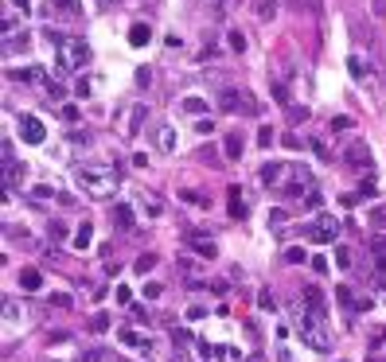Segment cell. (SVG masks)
<instances>
[{"mask_svg":"<svg viewBox=\"0 0 386 362\" xmlns=\"http://www.w3.org/2000/svg\"><path fill=\"white\" fill-rule=\"evenodd\" d=\"M312 191H316V183H312V176H308V167H293V176H289V183L281 187V195H312Z\"/></svg>","mask_w":386,"mask_h":362,"instance_id":"obj_6","label":"cell"},{"mask_svg":"<svg viewBox=\"0 0 386 362\" xmlns=\"http://www.w3.org/2000/svg\"><path fill=\"white\" fill-rule=\"evenodd\" d=\"M293 327H297V339L305 343L308 351H316V354H328V351H332L324 312H316V308H308V304L297 300V308H293Z\"/></svg>","mask_w":386,"mask_h":362,"instance_id":"obj_1","label":"cell"},{"mask_svg":"<svg viewBox=\"0 0 386 362\" xmlns=\"http://www.w3.org/2000/svg\"><path fill=\"white\" fill-rule=\"evenodd\" d=\"M246 362H262V359H257V354H254V359H246Z\"/></svg>","mask_w":386,"mask_h":362,"instance_id":"obj_45","label":"cell"},{"mask_svg":"<svg viewBox=\"0 0 386 362\" xmlns=\"http://www.w3.org/2000/svg\"><path fill=\"white\" fill-rule=\"evenodd\" d=\"M278 362H293V354H289L285 347H278Z\"/></svg>","mask_w":386,"mask_h":362,"instance_id":"obj_41","label":"cell"},{"mask_svg":"<svg viewBox=\"0 0 386 362\" xmlns=\"http://www.w3.org/2000/svg\"><path fill=\"white\" fill-rule=\"evenodd\" d=\"M336 300L344 304L347 312H367V308L375 304V300H371V296H355V293H351V288H347V284H339V288H336Z\"/></svg>","mask_w":386,"mask_h":362,"instance_id":"obj_8","label":"cell"},{"mask_svg":"<svg viewBox=\"0 0 386 362\" xmlns=\"http://www.w3.org/2000/svg\"><path fill=\"white\" fill-rule=\"evenodd\" d=\"M336 265L339 269H351V254H347V249H336Z\"/></svg>","mask_w":386,"mask_h":362,"instance_id":"obj_34","label":"cell"},{"mask_svg":"<svg viewBox=\"0 0 386 362\" xmlns=\"http://www.w3.org/2000/svg\"><path fill=\"white\" fill-rule=\"evenodd\" d=\"M227 195H230V215H234V218H246L250 215V206H246V191H242V187H230V191H227Z\"/></svg>","mask_w":386,"mask_h":362,"instance_id":"obj_10","label":"cell"},{"mask_svg":"<svg viewBox=\"0 0 386 362\" xmlns=\"http://www.w3.org/2000/svg\"><path fill=\"white\" fill-rule=\"evenodd\" d=\"M74 183H79L82 195H90V199H109L118 191V172L106 164H82V167H74Z\"/></svg>","mask_w":386,"mask_h":362,"instance_id":"obj_2","label":"cell"},{"mask_svg":"<svg viewBox=\"0 0 386 362\" xmlns=\"http://www.w3.org/2000/svg\"><path fill=\"white\" fill-rule=\"evenodd\" d=\"M113 4H118V0H98V8H113Z\"/></svg>","mask_w":386,"mask_h":362,"instance_id":"obj_44","label":"cell"},{"mask_svg":"<svg viewBox=\"0 0 386 362\" xmlns=\"http://www.w3.org/2000/svg\"><path fill=\"white\" fill-rule=\"evenodd\" d=\"M281 172H285V167H281V164H266V167H262V172H257V179H262V183H266V187H273V183H278V179H281Z\"/></svg>","mask_w":386,"mask_h":362,"instance_id":"obj_19","label":"cell"},{"mask_svg":"<svg viewBox=\"0 0 386 362\" xmlns=\"http://www.w3.org/2000/svg\"><path fill=\"white\" fill-rule=\"evenodd\" d=\"M129 43H133V47L152 43V28H149V24H133V28H129Z\"/></svg>","mask_w":386,"mask_h":362,"instance_id":"obj_15","label":"cell"},{"mask_svg":"<svg viewBox=\"0 0 386 362\" xmlns=\"http://www.w3.org/2000/svg\"><path fill=\"white\" fill-rule=\"evenodd\" d=\"M20 179H24V167H20V160H8V164H4V191L12 195V187L20 183Z\"/></svg>","mask_w":386,"mask_h":362,"instance_id":"obj_13","label":"cell"},{"mask_svg":"<svg viewBox=\"0 0 386 362\" xmlns=\"http://www.w3.org/2000/svg\"><path fill=\"white\" fill-rule=\"evenodd\" d=\"M257 145H262V148H269V145H273V129H257Z\"/></svg>","mask_w":386,"mask_h":362,"instance_id":"obj_32","label":"cell"},{"mask_svg":"<svg viewBox=\"0 0 386 362\" xmlns=\"http://www.w3.org/2000/svg\"><path fill=\"white\" fill-rule=\"evenodd\" d=\"M90 242H94V230H90V222H82L79 230H74V249H86Z\"/></svg>","mask_w":386,"mask_h":362,"instance_id":"obj_24","label":"cell"},{"mask_svg":"<svg viewBox=\"0 0 386 362\" xmlns=\"http://www.w3.org/2000/svg\"><path fill=\"white\" fill-rule=\"evenodd\" d=\"M254 12H257V20H273L278 16V0H257Z\"/></svg>","mask_w":386,"mask_h":362,"instance_id":"obj_22","label":"cell"},{"mask_svg":"<svg viewBox=\"0 0 386 362\" xmlns=\"http://www.w3.org/2000/svg\"><path fill=\"white\" fill-rule=\"evenodd\" d=\"M347 164L351 167H371V152H367L363 145H351L347 148Z\"/></svg>","mask_w":386,"mask_h":362,"instance_id":"obj_16","label":"cell"},{"mask_svg":"<svg viewBox=\"0 0 386 362\" xmlns=\"http://www.w3.org/2000/svg\"><path fill=\"white\" fill-rule=\"evenodd\" d=\"M90 63V43L86 40H74V35H59L55 40V67L59 74H79L82 67Z\"/></svg>","mask_w":386,"mask_h":362,"instance_id":"obj_3","label":"cell"},{"mask_svg":"<svg viewBox=\"0 0 386 362\" xmlns=\"http://www.w3.org/2000/svg\"><path fill=\"white\" fill-rule=\"evenodd\" d=\"M20 284L28 288V293H40V288H43V277H40V269H20Z\"/></svg>","mask_w":386,"mask_h":362,"instance_id":"obj_17","label":"cell"},{"mask_svg":"<svg viewBox=\"0 0 386 362\" xmlns=\"http://www.w3.org/2000/svg\"><path fill=\"white\" fill-rule=\"evenodd\" d=\"M113 222H118L121 230H133V211H129V206H118V211H113Z\"/></svg>","mask_w":386,"mask_h":362,"instance_id":"obj_25","label":"cell"},{"mask_svg":"<svg viewBox=\"0 0 386 362\" xmlns=\"http://www.w3.org/2000/svg\"><path fill=\"white\" fill-rule=\"evenodd\" d=\"M371 222H375V226H386V206H378L375 215H371Z\"/></svg>","mask_w":386,"mask_h":362,"instance_id":"obj_37","label":"cell"},{"mask_svg":"<svg viewBox=\"0 0 386 362\" xmlns=\"http://www.w3.org/2000/svg\"><path fill=\"white\" fill-rule=\"evenodd\" d=\"M12 8H16V12H31V8H28V0H12Z\"/></svg>","mask_w":386,"mask_h":362,"instance_id":"obj_42","label":"cell"},{"mask_svg":"<svg viewBox=\"0 0 386 362\" xmlns=\"http://www.w3.org/2000/svg\"><path fill=\"white\" fill-rule=\"evenodd\" d=\"M156 148L160 152H172V148H176V129L172 125H156Z\"/></svg>","mask_w":386,"mask_h":362,"instance_id":"obj_14","label":"cell"},{"mask_svg":"<svg viewBox=\"0 0 386 362\" xmlns=\"http://www.w3.org/2000/svg\"><path fill=\"white\" fill-rule=\"evenodd\" d=\"M371 254H375V261L386 269V234H375V238H371Z\"/></svg>","mask_w":386,"mask_h":362,"instance_id":"obj_23","label":"cell"},{"mask_svg":"<svg viewBox=\"0 0 386 362\" xmlns=\"http://www.w3.org/2000/svg\"><path fill=\"white\" fill-rule=\"evenodd\" d=\"M184 109H188V113H199V109H207V101L203 98H184Z\"/></svg>","mask_w":386,"mask_h":362,"instance_id":"obj_31","label":"cell"},{"mask_svg":"<svg viewBox=\"0 0 386 362\" xmlns=\"http://www.w3.org/2000/svg\"><path fill=\"white\" fill-rule=\"evenodd\" d=\"M140 121H145V106H137L133 113H129V129H125V137H133V133H137Z\"/></svg>","mask_w":386,"mask_h":362,"instance_id":"obj_28","label":"cell"},{"mask_svg":"<svg viewBox=\"0 0 386 362\" xmlns=\"http://www.w3.org/2000/svg\"><path fill=\"white\" fill-rule=\"evenodd\" d=\"M227 47L234 51V55H242V51H246V40H242V31H227Z\"/></svg>","mask_w":386,"mask_h":362,"instance_id":"obj_27","label":"cell"},{"mask_svg":"<svg viewBox=\"0 0 386 362\" xmlns=\"http://www.w3.org/2000/svg\"><path fill=\"white\" fill-rule=\"evenodd\" d=\"M160 293H164V284H160V281L145 284V300H160Z\"/></svg>","mask_w":386,"mask_h":362,"instance_id":"obj_29","label":"cell"},{"mask_svg":"<svg viewBox=\"0 0 386 362\" xmlns=\"http://www.w3.org/2000/svg\"><path fill=\"white\" fill-rule=\"evenodd\" d=\"M121 343H125V347H137L140 354H152V343L145 339L140 331H133V327H125V331H121Z\"/></svg>","mask_w":386,"mask_h":362,"instance_id":"obj_11","label":"cell"},{"mask_svg":"<svg viewBox=\"0 0 386 362\" xmlns=\"http://www.w3.org/2000/svg\"><path fill=\"white\" fill-rule=\"evenodd\" d=\"M300 304H308V308H316V312H324L328 304H324V296H320V288H305L300 293Z\"/></svg>","mask_w":386,"mask_h":362,"instance_id":"obj_20","label":"cell"},{"mask_svg":"<svg viewBox=\"0 0 386 362\" xmlns=\"http://www.w3.org/2000/svg\"><path fill=\"white\" fill-rule=\"evenodd\" d=\"M195 133H199V137H207V133H215V125H211V121H199Z\"/></svg>","mask_w":386,"mask_h":362,"instance_id":"obj_38","label":"cell"},{"mask_svg":"<svg viewBox=\"0 0 386 362\" xmlns=\"http://www.w3.org/2000/svg\"><path fill=\"white\" fill-rule=\"evenodd\" d=\"M133 269H137V273H152V269H156V254L137 257V261H133Z\"/></svg>","mask_w":386,"mask_h":362,"instance_id":"obj_26","label":"cell"},{"mask_svg":"<svg viewBox=\"0 0 386 362\" xmlns=\"http://www.w3.org/2000/svg\"><path fill=\"white\" fill-rule=\"evenodd\" d=\"M188 245H191V249H195V254H203V257H218L215 242H211V238H203V234H195V230H191V234H188Z\"/></svg>","mask_w":386,"mask_h":362,"instance_id":"obj_12","label":"cell"},{"mask_svg":"<svg viewBox=\"0 0 386 362\" xmlns=\"http://www.w3.org/2000/svg\"><path fill=\"white\" fill-rule=\"evenodd\" d=\"M218 109H223V113H246V117H257V101L250 98L246 90H223Z\"/></svg>","mask_w":386,"mask_h":362,"instance_id":"obj_4","label":"cell"},{"mask_svg":"<svg viewBox=\"0 0 386 362\" xmlns=\"http://www.w3.org/2000/svg\"><path fill=\"white\" fill-rule=\"evenodd\" d=\"M4 320H20V308H16L12 300H4Z\"/></svg>","mask_w":386,"mask_h":362,"instance_id":"obj_35","label":"cell"},{"mask_svg":"<svg viewBox=\"0 0 386 362\" xmlns=\"http://www.w3.org/2000/svg\"><path fill=\"white\" fill-rule=\"evenodd\" d=\"M172 339H176V343H191V335L184 331V327H176V331H172Z\"/></svg>","mask_w":386,"mask_h":362,"instance_id":"obj_40","label":"cell"},{"mask_svg":"<svg viewBox=\"0 0 386 362\" xmlns=\"http://www.w3.org/2000/svg\"><path fill=\"white\" fill-rule=\"evenodd\" d=\"M20 137L28 140V145H43L47 129H43V121H40V117H31V113H20Z\"/></svg>","mask_w":386,"mask_h":362,"instance_id":"obj_7","label":"cell"},{"mask_svg":"<svg viewBox=\"0 0 386 362\" xmlns=\"http://www.w3.org/2000/svg\"><path fill=\"white\" fill-rule=\"evenodd\" d=\"M347 70H351V79H359V82H363L367 74H371V67H367V59H359V55H351V59H347Z\"/></svg>","mask_w":386,"mask_h":362,"instance_id":"obj_21","label":"cell"},{"mask_svg":"<svg viewBox=\"0 0 386 362\" xmlns=\"http://www.w3.org/2000/svg\"><path fill=\"white\" fill-rule=\"evenodd\" d=\"M149 82H152V74H149L145 67H140V70H137V86H149Z\"/></svg>","mask_w":386,"mask_h":362,"instance_id":"obj_39","label":"cell"},{"mask_svg":"<svg viewBox=\"0 0 386 362\" xmlns=\"http://www.w3.org/2000/svg\"><path fill=\"white\" fill-rule=\"evenodd\" d=\"M90 327H94V331H106V327H109V315H94V323H90Z\"/></svg>","mask_w":386,"mask_h":362,"instance_id":"obj_36","label":"cell"},{"mask_svg":"<svg viewBox=\"0 0 386 362\" xmlns=\"http://www.w3.org/2000/svg\"><path fill=\"white\" fill-rule=\"evenodd\" d=\"M242 148H246V145H242V137H238V133H227V140H223V152H227L230 160H238V156H242Z\"/></svg>","mask_w":386,"mask_h":362,"instance_id":"obj_18","label":"cell"},{"mask_svg":"<svg viewBox=\"0 0 386 362\" xmlns=\"http://www.w3.org/2000/svg\"><path fill=\"white\" fill-rule=\"evenodd\" d=\"M285 261L289 265H300V261H305V249H285Z\"/></svg>","mask_w":386,"mask_h":362,"instance_id":"obj_33","label":"cell"},{"mask_svg":"<svg viewBox=\"0 0 386 362\" xmlns=\"http://www.w3.org/2000/svg\"><path fill=\"white\" fill-rule=\"evenodd\" d=\"M312 8H320V0H305V12H312Z\"/></svg>","mask_w":386,"mask_h":362,"instance_id":"obj_43","label":"cell"},{"mask_svg":"<svg viewBox=\"0 0 386 362\" xmlns=\"http://www.w3.org/2000/svg\"><path fill=\"white\" fill-rule=\"evenodd\" d=\"M184 199H188V203H195V206H203V211L211 206V199H207V195H199V191H184Z\"/></svg>","mask_w":386,"mask_h":362,"instance_id":"obj_30","label":"cell"},{"mask_svg":"<svg viewBox=\"0 0 386 362\" xmlns=\"http://www.w3.org/2000/svg\"><path fill=\"white\" fill-rule=\"evenodd\" d=\"M339 238V222L332 215H320L316 222L308 226V242H316V245H332Z\"/></svg>","mask_w":386,"mask_h":362,"instance_id":"obj_5","label":"cell"},{"mask_svg":"<svg viewBox=\"0 0 386 362\" xmlns=\"http://www.w3.org/2000/svg\"><path fill=\"white\" fill-rule=\"evenodd\" d=\"M47 12H55V16H79L82 0H47V4H43V16H47Z\"/></svg>","mask_w":386,"mask_h":362,"instance_id":"obj_9","label":"cell"}]
</instances>
